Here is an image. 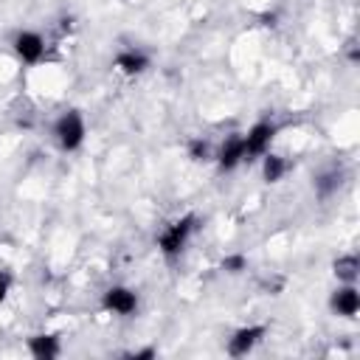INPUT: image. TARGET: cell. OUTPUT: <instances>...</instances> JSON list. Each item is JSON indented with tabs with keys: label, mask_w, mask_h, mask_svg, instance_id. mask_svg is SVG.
I'll return each mask as SVG.
<instances>
[{
	"label": "cell",
	"mask_w": 360,
	"mask_h": 360,
	"mask_svg": "<svg viewBox=\"0 0 360 360\" xmlns=\"http://www.w3.org/2000/svg\"><path fill=\"white\" fill-rule=\"evenodd\" d=\"M112 68L124 76H141L146 68H149V56L138 48H124L112 56Z\"/></svg>",
	"instance_id": "9c48e42d"
},
{
	"label": "cell",
	"mask_w": 360,
	"mask_h": 360,
	"mask_svg": "<svg viewBox=\"0 0 360 360\" xmlns=\"http://www.w3.org/2000/svg\"><path fill=\"white\" fill-rule=\"evenodd\" d=\"M340 183H343V172H340L338 166H332V169H323V172L315 174L312 188H315V194H318L321 200H326V197H332V194L340 188Z\"/></svg>",
	"instance_id": "8fae6325"
},
{
	"label": "cell",
	"mask_w": 360,
	"mask_h": 360,
	"mask_svg": "<svg viewBox=\"0 0 360 360\" xmlns=\"http://www.w3.org/2000/svg\"><path fill=\"white\" fill-rule=\"evenodd\" d=\"M197 222H200L197 214H183V217L172 219V222L158 233V250H160L169 262H174V259L186 250L191 233L197 231Z\"/></svg>",
	"instance_id": "6da1fadb"
},
{
	"label": "cell",
	"mask_w": 360,
	"mask_h": 360,
	"mask_svg": "<svg viewBox=\"0 0 360 360\" xmlns=\"http://www.w3.org/2000/svg\"><path fill=\"white\" fill-rule=\"evenodd\" d=\"M278 127L273 121H256L248 132H242V141H245V160H253V158H262L264 152H270V143L276 138Z\"/></svg>",
	"instance_id": "3957f363"
},
{
	"label": "cell",
	"mask_w": 360,
	"mask_h": 360,
	"mask_svg": "<svg viewBox=\"0 0 360 360\" xmlns=\"http://www.w3.org/2000/svg\"><path fill=\"white\" fill-rule=\"evenodd\" d=\"M332 273H335V278H338L340 284H354L357 276H360V259H357V253H343V256H338V259L332 262Z\"/></svg>",
	"instance_id": "7c38bea8"
},
{
	"label": "cell",
	"mask_w": 360,
	"mask_h": 360,
	"mask_svg": "<svg viewBox=\"0 0 360 360\" xmlns=\"http://www.w3.org/2000/svg\"><path fill=\"white\" fill-rule=\"evenodd\" d=\"M219 267H222L225 273H231V276H239L242 270H248V259H245L242 253H231V256H225V259L219 262Z\"/></svg>",
	"instance_id": "9a60e30c"
},
{
	"label": "cell",
	"mask_w": 360,
	"mask_h": 360,
	"mask_svg": "<svg viewBox=\"0 0 360 360\" xmlns=\"http://www.w3.org/2000/svg\"><path fill=\"white\" fill-rule=\"evenodd\" d=\"M267 335V326H262V323H250V326H239L231 338H228V343H225V352L231 354V357H245V354H250L259 343H262V338Z\"/></svg>",
	"instance_id": "8992f818"
},
{
	"label": "cell",
	"mask_w": 360,
	"mask_h": 360,
	"mask_svg": "<svg viewBox=\"0 0 360 360\" xmlns=\"http://www.w3.org/2000/svg\"><path fill=\"white\" fill-rule=\"evenodd\" d=\"M8 290H11V273L8 270H0V307L8 298Z\"/></svg>",
	"instance_id": "2e32d148"
},
{
	"label": "cell",
	"mask_w": 360,
	"mask_h": 360,
	"mask_svg": "<svg viewBox=\"0 0 360 360\" xmlns=\"http://www.w3.org/2000/svg\"><path fill=\"white\" fill-rule=\"evenodd\" d=\"M53 141L62 152H76L82 143H84V135H87V124H84V115L79 110H65L56 121H53Z\"/></svg>",
	"instance_id": "7a4b0ae2"
},
{
	"label": "cell",
	"mask_w": 360,
	"mask_h": 360,
	"mask_svg": "<svg viewBox=\"0 0 360 360\" xmlns=\"http://www.w3.org/2000/svg\"><path fill=\"white\" fill-rule=\"evenodd\" d=\"M11 48H14V53H17L20 62H25V65H37V62H42V56H45V37H42L39 31H28V28H22V31L14 34Z\"/></svg>",
	"instance_id": "5b68a950"
},
{
	"label": "cell",
	"mask_w": 360,
	"mask_h": 360,
	"mask_svg": "<svg viewBox=\"0 0 360 360\" xmlns=\"http://www.w3.org/2000/svg\"><path fill=\"white\" fill-rule=\"evenodd\" d=\"M155 354H158V352H155L152 346H146V349H135V352H127L124 357H127V360H149V357H155Z\"/></svg>",
	"instance_id": "e0dca14e"
},
{
	"label": "cell",
	"mask_w": 360,
	"mask_h": 360,
	"mask_svg": "<svg viewBox=\"0 0 360 360\" xmlns=\"http://www.w3.org/2000/svg\"><path fill=\"white\" fill-rule=\"evenodd\" d=\"M25 346H28L31 357H37V360H53V357L62 354V343H59V338H56V335H48V332L31 335Z\"/></svg>",
	"instance_id": "30bf717a"
},
{
	"label": "cell",
	"mask_w": 360,
	"mask_h": 360,
	"mask_svg": "<svg viewBox=\"0 0 360 360\" xmlns=\"http://www.w3.org/2000/svg\"><path fill=\"white\" fill-rule=\"evenodd\" d=\"M101 307L107 312H112V315H121V318L135 315L138 312V292L132 287H127V284H112V287L104 290Z\"/></svg>",
	"instance_id": "277c9868"
},
{
	"label": "cell",
	"mask_w": 360,
	"mask_h": 360,
	"mask_svg": "<svg viewBox=\"0 0 360 360\" xmlns=\"http://www.w3.org/2000/svg\"><path fill=\"white\" fill-rule=\"evenodd\" d=\"M329 309L340 318H357L360 312V292L354 284H340L338 290H332L329 295Z\"/></svg>",
	"instance_id": "ba28073f"
},
{
	"label": "cell",
	"mask_w": 360,
	"mask_h": 360,
	"mask_svg": "<svg viewBox=\"0 0 360 360\" xmlns=\"http://www.w3.org/2000/svg\"><path fill=\"white\" fill-rule=\"evenodd\" d=\"M214 158H217V166H219L222 172H231V169H236L239 163H245V141H242V132L225 135L222 143L217 146Z\"/></svg>",
	"instance_id": "52a82bcc"
},
{
	"label": "cell",
	"mask_w": 360,
	"mask_h": 360,
	"mask_svg": "<svg viewBox=\"0 0 360 360\" xmlns=\"http://www.w3.org/2000/svg\"><path fill=\"white\" fill-rule=\"evenodd\" d=\"M287 169H290V163L281 155H276V152H264L262 155V177H264V183H278L287 174Z\"/></svg>",
	"instance_id": "4fadbf2b"
},
{
	"label": "cell",
	"mask_w": 360,
	"mask_h": 360,
	"mask_svg": "<svg viewBox=\"0 0 360 360\" xmlns=\"http://www.w3.org/2000/svg\"><path fill=\"white\" fill-rule=\"evenodd\" d=\"M186 149H188V158H191L194 163H205V160L214 158V149H211V143H208L205 138H191Z\"/></svg>",
	"instance_id": "5bb4252c"
}]
</instances>
